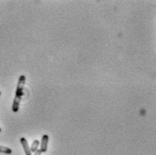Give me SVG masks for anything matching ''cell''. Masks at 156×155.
Returning <instances> with one entry per match:
<instances>
[{"label": "cell", "instance_id": "6da1fadb", "mask_svg": "<svg viewBox=\"0 0 156 155\" xmlns=\"http://www.w3.org/2000/svg\"><path fill=\"white\" fill-rule=\"evenodd\" d=\"M25 84V76H21L19 78L18 83H17V88H16V97L13 102V106H12V110L14 112H17L19 109L20 106V102L22 100V97L23 95V87Z\"/></svg>", "mask_w": 156, "mask_h": 155}, {"label": "cell", "instance_id": "7a4b0ae2", "mask_svg": "<svg viewBox=\"0 0 156 155\" xmlns=\"http://www.w3.org/2000/svg\"><path fill=\"white\" fill-rule=\"evenodd\" d=\"M48 136L44 135L41 139V151L42 153H46L48 150Z\"/></svg>", "mask_w": 156, "mask_h": 155}, {"label": "cell", "instance_id": "3957f363", "mask_svg": "<svg viewBox=\"0 0 156 155\" xmlns=\"http://www.w3.org/2000/svg\"><path fill=\"white\" fill-rule=\"evenodd\" d=\"M21 143L23 147V150H24V153L26 155H31V150H30V147H29V144H28V142L27 140L25 139L24 137H22L21 138Z\"/></svg>", "mask_w": 156, "mask_h": 155}, {"label": "cell", "instance_id": "277c9868", "mask_svg": "<svg viewBox=\"0 0 156 155\" xmlns=\"http://www.w3.org/2000/svg\"><path fill=\"white\" fill-rule=\"evenodd\" d=\"M39 145H40V141L39 140H34L31 143V146L30 147V150H31V153H35L38 148H39Z\"/></svg>", "mask_w": 156, "mask_h": 155}, {"label": "cell", "instance_id": "5b68a950", "mask_svg": "<svg viewBox=\"0 0 156 155\" xmlns=\"http://www.w3.org/2000/svg\"><path fill=\"white\" fill-rule=\"evenodd\" d=\"M0 153H5V154H11L12 153V150L8 147H5V146H1L0 145Z\"/></svg>", "mask_w": 156, "mask_h": 155}, {"label": "cell", "instance_id": "8992f818", "mask_svg": "<svg viewBox=\"0 0 156 155\" xmlns=\"http://www.w3.org/2000/svg\"><path fill=\"white\" fill-rule=\"evenodd\" d=\"M41 153H42V152H41V150H39V149H38V150H37V151H36V152L34 153V154H33V155H41Z\"/></svg>", "mask_w": 156, "mask_h": 155}, {"label": "cell", "instance_id": "52a82bcc", "mask_svg": "<svg viewBox=\"0 0 156 155\" xmlns=\"http://www.w3.org/2000/svg\"><path fill=\"white\" fill-rule=\"evenodd\" d=\"M0 133H1V127H0Z\"/></svg>", "mask_w": 156, "mask_h": 155}, {"label": "cell", "instance_id": "ba28073f", "mask_svg": "<svg viewBox=\"0 0 156 155\" xmlns=\"http://www.w3.org/2000/svg\"><path fill=\"white\" fill-rule=\"evenodd\" d=\"M0 95H1V92H0Z\"/></svg>", "mask_w": 156, "mask_h": 155}]
</instances>
